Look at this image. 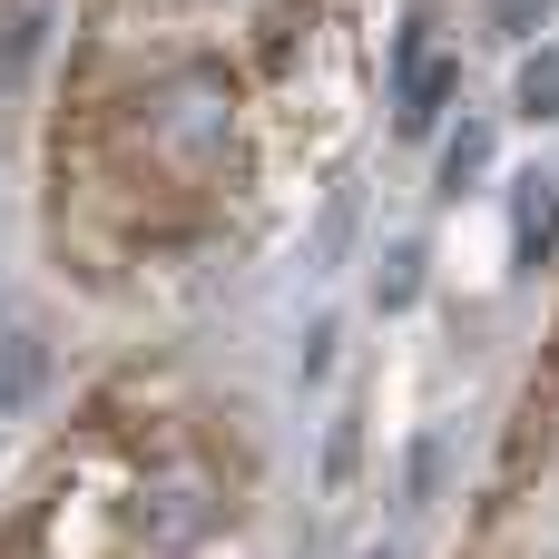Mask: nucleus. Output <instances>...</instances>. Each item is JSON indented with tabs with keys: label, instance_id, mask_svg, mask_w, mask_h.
<instances>
[{
	"label": "nucleus",
	"instance_id": "2",
	"mask_svg": "<svg viewBox=\"0 0 559 559\" xmlns=\"http://www.w3.org/2000/svg\"><path fill=\"white\" fill-rule=\"evenodd\" d=\"M452 98H462V59L432 39V20H413V29L393 39V128H403V138H432Z\"/></svg>",
	"mask_w": 559,
	"mask_h": 559
},
{
	"label": "nucleus",
	"instance_id": "11",
	"mask_svg": "<svg viewBox=\"0 0 559 559\" xmlns=\"http://www.w3.org/2000/svg\"><path fill=\"white\" fill-rule=\"evenodd\" d=\"M550 442H559V403L521 393V413H511V452H501V491H521L531 462H550Z\"/></svg>",
	"mask_w": 559,
	"mask_h": 559
},
{
	"label": "nucleus",
	"instance_id": "16",
	"mask_svg": "<svg viewBox=\"0 0 559 559\" xmlns=\"http://www.w3.org/2000/svg\"><path fill=\"white\" fill-rule=\"evenodd\" d=\"M354 559H413V540L393 531V540H364V550H354Z\"/></svg>",
	"mask_w": 559,
	"mask_h": 559
},
{
	"label": "nucleus",
	"instance_id": "10",
	"mask_svg": "<svg viewBox=\"0 0 559 559\" xmlns=\"http://www.w3.org/2000/svg\"><path fill=\"white\" fill-rule=\"evenodd\" d=\"M354 236H364V187H324V216L305 236V275H344Z\"/></svg>",
	"mask_w": 559,
	"mask_h": 559
},
{
	"label": "nucleus",
	"instance_id": "12",
	"mask_svg": "<svg viewBox=\"0 0 559 559\" xmlns=\"http://www.w3.org/2000/svg\"><path fill=\"white\" fill-rule=\"evenodd\" d=\"M511 118H531V128H550V118H559V39L521 49V79H511Z\"/></svg>",
	"mask_w": 559,
	"mask_h": 559
},
{
	"label": "nucleus",
	"instance_id": "4",
	"mask_svg": "<svg viewBox=\"0 0 559 559\" xmlns=\"http://www.w3.org/2000/svg\"><path fill=\"white\" fill-rule=\"evenodd\" d=\"M550 255H559V177L521 167L511 177V275H540Z\"/></svg>",
	"mask_w": 559,
	"mask_h": 559
},
{
	"label": "nucleus",
	"instance_id": "14",
	"mask_svg": "<svg viewBox=\"0 0 559 559\" xmlns=\"http://www.w3.org/2000/svg\"><path fill=\"white\" fill-rule=\"evenodd\" d=\"M550 20H559V0H481V29H491V39H511V49H531Z\"/></svg>",
	"mask_w": 559,
	"mask_h": 559
},
{
	"label": "nucleus",
	"instance_id": "9",
	"mask_svg": "<svg viewBox=\"0 0 559 559\" xmlns=\"http://www.w3.org/2000/svg\"><path fill=\"white\" fill-rule=\"evenodd\" d=\"M423 295H432V246L423 236H393L373 255V314H413Z\"/></svg>",
	"mask_w": 559,
	"mask_h": 559
},
{
	"label": "nucleus",
	"instance_id": "3",
	"mask_svg": "<svg viewBox=\"0 0 559 559\" xmlns=\"http://www.w3.org/2000/svg\"><path fill=\"white\" fill-rule=\"evenodd\" d=\"M216 521H226V501H216L206 472H157L147 501H138V540H147V559H187Z\"/></svg>",
	"mask_w": 559,
	"mask_h": 559
},
{
	"label": "nucleus",
	"instance_id": "1",
	"mask_svg": "<svg viewBox=\"0 0 559 559\" xmlns=\"http://www.w3.org/2000/svg\"><path fill=\"white\" fill-rule=\"evenodd\" d=\"M128 147L177 177V187H206L226 157H236V69L226 59H167L138 98H128Z\"/></svg>",
	"mask_w": 559,
	"mask_h": 559
},
{
	"label": "nucleus",
	"instance_id": "6",
	"mask_svg": "<svg viewBox=\"0 0 559 559\" xmlns=\"http://www.w3.org/2000/svg\"><path fill=\"white\" fill-rule=\"evenodd\" d=\"M491 157H501V128L472 108L462 128H442V147H432V187H442V197H472V187L491 177Z\"/></svg>",
	"mask_w": 559,
	"mask_h": 559
},
{
	"label": "nucleus",
	"instance_id": "15",
	"mask_svg": "<svg viewBox=\"0 0 559 559\" xmlns=\"http://www.w3.org/2000/svg\"><path fill=\"white\" fill-rule=\"evenodd\" d=\"M334 344H344V314H314L305 344H295V383H324L334 373Z\"/></svg>",
	"mask_w": 559,
	"mask_h": 559
},
{
	"label": "nucleus",
	"instance_id": "8",
	"mask_svg": "<svg viewBox=\"0 0 559 559\" xmlns=\"http://www.w3.org/2000/svg\"><path fill=\"white\" fill-rule=\"evenodd\" d=\"M49 10H59V0H10V10H0V108L29 88L39 49H49Z\"/></svg>",
	"mask_w": 559,
	"mask_h": 559
},
{
	"label": "nucleus",
	"instance_id": "5",
	"mask_svg": "<svg viewBox=\"0 0 559 559\" xmlns=\"http://www.w3.org/2000/svg\"><path fill=\"white\" fill-rule=\"evenodd\" d=\"M452 452H462L452 423H423V432H413V452H403V491H393V501H403V531L432 521V511L452 501Z\"/></svg>",
	"mask_w": 559,
	"mask_h": 559
},
{
	"label": "nucleus",
	"instance_id": "13",
	"mask_svg": "<svg viewBox=\"0 0 559 559\" xmlns=\"http://www.w3.org/2000/svg\"><path fill=\"white\" fill-rule=\"evenodd\" d=\"M354 472H364V413H334V423H324V472H314V481H324V501H344V491H354Z\"/></svg>",
	"mask_w": 559,
	"mask_h": 559
},
{
	"label": "nucleus",
	"instance_id": "7",
	"mask_svg": "<svg viewBox=\"0 0 559 559\" xmlns=\"http://www.w3.org/2000/svg\"><path fill=\"white\" fill-rule=\"evenodd\" d=\"M39 393H49V334L39 324H10L0 334V423H20Z\"/></svg>",
	"mask_w": 559,
	"mask_h": 559
}]
</instances>
